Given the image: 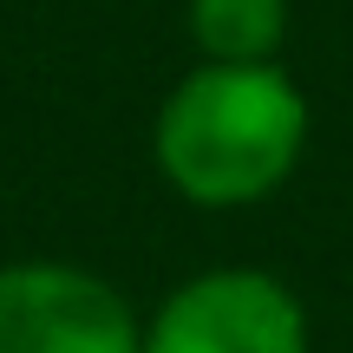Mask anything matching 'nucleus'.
I'll return each instance as SVG.
<instances>
[{"label": "nucleus", "instance_id": "4", "mask_svg": "<svg viewBox=\"0 0 353 353\" xmlns=\"http://www.w3.org/2000/svg\"><path fill=\"white\" fill-rule=\"evenodd\" d=\"M190 39L216 65H262L281 59L288 39V0H190Z\"/></svg>", "mask_w": 353, "mask_h": 353}, {"label": "nucleus", "instance_id": "1", "mask_svg": "<svg viewBox=\"0 0 353 353\" xmlns=\"http://www.w3.org/2000/svg\"><path fill=\"white\" fill-rule=\"evenodd\" d=\"M307 92L281 72V59L262 65H216L196 59L164 92L151 125L157 176L196 210H249L275 196L307 157Z\"/></svg>", "mask_w": 353, "mask_h": 353}, {"label": "nucleus", "instance_id": "3", "mask_svg": "<svg viewBox=\"0 0 353 353\" xmlns=\"http://www.w3.org/2000/svg\"><path fill=\"white\" fill-rule=\"evenodd\" d=\"M0 353H144L131 301L79 262H0Z\"/></svg>", "mask_w": 353, "mask_h": 353}, {"label": "nucleus", "instance_id": "2", "mask_svg": "<svg viewBox=\"0 0 353 353\" xmlns=\"http://www.w3.org/2000/svg\"><path fill=\"white\" fill-rule=\"evenodd\" d=\"M144 353H314L301 294L249 262L196 268L144 321Z\"/></svg>", "mask_w": 353, "mask_h": 353}]
</instances>
